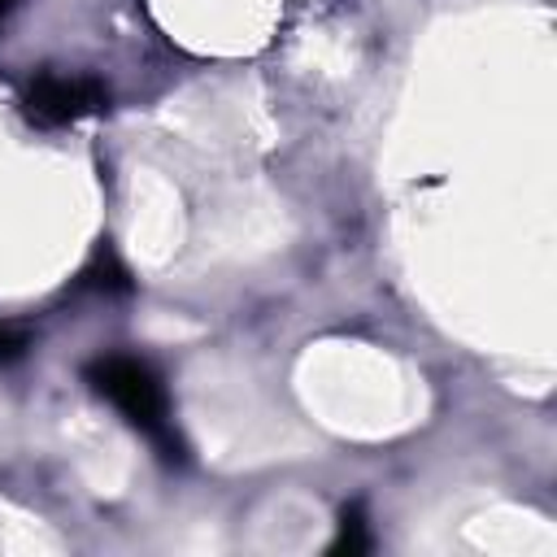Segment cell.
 Instances as JSON below:
<instances>
[{"instance_id":"obj_4","label":"cell","mask_w":557,"mask_h":557,"mask_svg":"<svg viewBox=\"0 0 557 557\" xmlns=\"http://www.w3.org/2000/svg\"><path fill=\"white\" fill-rule=\"evenodd\" d=\"M366 548H370L366 513H361V505H344V509H339V535H335L331 553H348V557H357V553H366Z\"/></svg>"},{"instance_id":"obj_2","label":"cell","mask_w":557,"mask_h":557,"mask_svg":"<svg viewBox=\"0 0 557 557\" xmlns=\"http://www.w3.org/2000/svg\"><path fill=\"white\" fill-rule=\"evenodd\" d=\"M26 117L39 122V126H65V122H78L87 113H100L109 104V91L104 83L96 78H83V74H39L26 96Z\"/></svg>"},{"instance_id":"obj_3","label":"cell","mask_w":557,"mask_h":557,"mask_svg":"<svg viewBox=\"0 0 557 557\" xmlns=\"http://www.w3.org/2000/svg\"><path fill=\"white\" fill-rule=\"evenodd\" d=\"M78 287H87V292H126L131 287V278H126V270H122V261L104 248V252H96V261L78 274Z\"/></svg>"},{"instance_id":"obj_5","label":"cell","mask_w":557,"mask_h":557,"mask_svg":"<svg viewBox=\"0 0 557 557\" xmlns=\"http://www.w3.org/2000/svg\"><path fill=\"white\" fill-rule=\"evenodd\" d=\"M26 348H30V335H26L22 326H13V322H0V366L22 361Z\"/></svg>"},{"instance_id":"obj_1","label":"cell","mask_w":557,"mask_h":557,"mask_svg":"<svg viewBox=\"0 0 557 557\" xmlns=\"http://www.w3.org/2000/svg\"><path fill=\"white\" fill-rule=\"evenodd\" d=\"M83 374H87V387L100 400H109L161 453V461H183V440H178L174 418H170L165 383L157 379V370L148 361L126 357V352H109V357H96Z\"/></svg>"},{"instance_id":"obj_6","label":"cell","mask_w":557,"mask_h":557,"mask_svg":"<svg viewBox=\"0 0 557 557\" xmlns=\"http://www.w3.org/2000/svg\"><path fill=\"white\" fill-rule=\"evenodd\" d=\"M13 4H17V0H0V22L9 17V9H13Z\"/></svg>"}]
</instances>
